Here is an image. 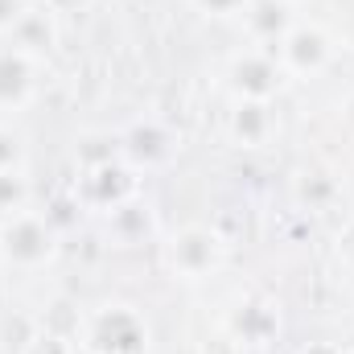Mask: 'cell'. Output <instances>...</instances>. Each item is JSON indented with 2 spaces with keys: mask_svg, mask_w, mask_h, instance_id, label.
<instances>
[{
  "mask_svg": "<svg viewBox=\"0 0 354 354\" xmlns=\"http://www.w3.org/2000/svg\"><path fill=\"white\" fill-rule=\"evenodd\" d=\"M21 165H25V145L12 128L0 124V174H21Z\"/></svg>",
  "mask_w": 354,
  "mask_h": 354,
  "instance_id": "cell-9",
  "label": "cell"
},
{
  "mask_svg": "<svg viewBox=\"0 0 354 354\" xmlns=\"http://www.w3.org/2000/svg\"><path fill=\"white\" fill-rule=\"evenodd\" d=\"M194 8L206 17H243L252 8V0H194Z\"/></svg>",
  "mask_w": 354,
  "mask_h": 354,
  "instance_id": "cell-12",
  "label": "cell"
},
{
  "mask_svg": "<svg viewBox=\"0 0 354 354\" xmlns=\"http://www.w3.org/2000/svg\"><path fill=\"white\" fill-rule=\"evenodd\" d=\"M223 264V239L210 227H185L169 243V268L181 280H206Z\"/></svg>",
  "mask_w": 354,
  "mask_h": 354,
  "instance_id": "cell-4",
  "label": "cell"
},
{
  "mask_svg": "<svg viewBox=\"0 0 354 354\" xmlns=\"http://www.w3.org/2000/svg\"><path fill=\"white\" fill-rule=\"evenodd\" d=\"M272 54H276V62H280V71L284 75H317L330 58H334V37L322 29V25H313V21H297L276 46H272Z\"/></svg>",
  "mask_w": 354,
  "mask_h": 354,
  "instance_id": "cell-3",
  "label": "cell"
},
{
  "mask_svg": "<svg viewBox=\"0 0 354 354\" xmlns=\"http://www.w3.org/2000/svg\"><path fill=\"white\" fill-rule=\"evenodd\" d=\"M58 252V239H54V227L37 214V210H12L4 214L0 223V256L4 264L12 268H41L54 260Z\"/></svg>",
  "mask_w": 354,
  "mask_h": 354,
  "instance_id": "cell-2",
  "label": "cell"
},
{
  "mask_svg": "<svg viewBox=\"0 0 354 354\" xmlns=\"http://www.w3.org/2000/svg\"><path fill=\"white\" fill-rule=\"evenodd\" d=\"M37 87V62L21 46L0 50V107H21Z\"/></svg>",
  "mask_w": 354,
  "mask_h": 354,
  "instance_id": "cell-6",
  "label": "cell"
},
{
  "mask_svg": "<svg viewBox=\"0 0 354 354\" xmlns=\"http://www.w3.org/2000/svg\"><path fill=\"white\" fill-rule=\"evenodd\" d=\"M21 354H75V346L62 334H54V330H37V334H29Z\"/></svg>",
  "mask_w": 354,
  "mask_h": 354,
  "instance_id": "cell-10",
  "label": "cell"
},
{
  "mask_svg": "<svg viewBox=\"0 0 354 354\" xmlns=\"http://www.w3.org/2000/svg\"><path fill=\"white\" fill-rule=\"evenodd\" d=\"M248 17V25L264 37V41H280L292 25H297V17H292V8H288V0H252V8L243 12Z\"/></svg>",
  "mask_w": 354,
  "mask_h": 354,
  "instance_id": "cell-7",
  "label": "cell"
},
{
  "mask_svg": "<svg viewBox=\"0 0 354 354\" xmlns=\"http://www.w3.org/2000/svg\"><path fill=\"white\" fill-rule=\"evenodd\" d=\"M231 128H235V136H239V140H248V145H264L268 128H272L268 103H256V99H239Z\"/></svg>",
  "mask_w": 354,
  "mask_h": 354,
  "instance_id": "cell-8",
  "label": "cell"
},
{
  "mask_svg": "<svg viewBox=\"0 0 354 354\" xmlns=\"http://www.w3.org/2000/svg\"><path fill=\"white\" fill-rule=\"evenodd\" d=\"M29 8H33V0H0V33H17V25L25 21Z\"/></svg>",
  "mask_w": 354,
  "mask_h": 354,
  "instance_id": "cell-13",
  "label": "cell"
},
{
  "mask_svg": "<svg viewBox=\"0 0 354 354\" xmlns=\"http://www.w3.org/2000/svg\"><path fill=\"white\" fill-rule=\"evenodd\" d=\"M33 4H41L46 12H54V17H58V12H75V8H87L91 0H33Z\"/></svg>",
  "mask_w": 354,
  "mask_h": 354,
  "instance_id": "cell-14",
  "label": "cell"
},
{
  "mask_svg": "<svg viewBox=\"0 0 354 354\" xmlns=\"http://www.w3.org/2000/svg\"><path fill=\"white\" fill-rule=\"evenodd\" d=\"M83 346L91 354H145L149 351V322L132 305H103L83 326Z\"/></svg>",
  "mask_w": 354,
  "mask_h": 354,
  "instance_id": "cell-1",
  "label": "cell"
},
{
  "mask_svg": "<svg viewBox=\"0 0 354 354\" xmlns=\"http://www.w3.org/2000/svg\"><path fill=\"white\" fill-rule=\"evenodd\" d=\"M25 206V177L21 174H0V210L12 214Z\"/></svg>",
  "mask_w": 354,
  "mask_h": 354,
  "instance_id": "cell-11",
  "label": "cell"
},
{
  "mask_svg": "<svg viewBox=\"0 0 354 354\" xmlns=\"http://www.w3.org/2000/svg\"><path fill=\"white\" fill-rule=\"evenodd\" d=\"M284 83V71L276 62L272 50H248L231 62V87L239 99H256V103H268Z\"/></svg>",
  "mask_w": 354,
  "mask_h": 354,
  "instance_id": "cell-5",
  "label": "cell"
}]
</instances>
